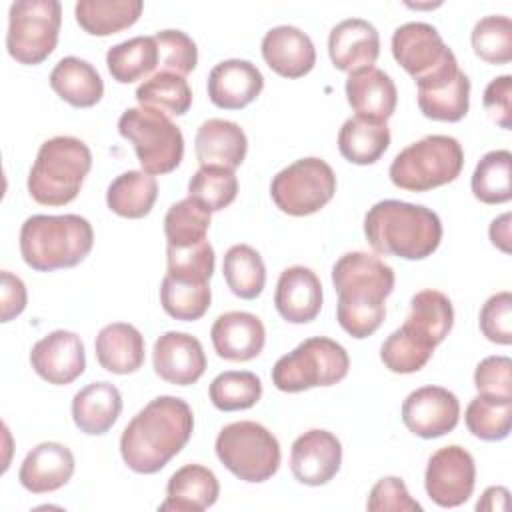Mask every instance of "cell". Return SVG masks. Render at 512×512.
Here are the masks:
<instances>
[{
	"label": "cell",
	"mask_w": 512,
	"mask_h": 512,
	"mask_svg": "<svg viewBox=\"0 0 512 512\" xmlns=\"http://www.w3.org/2000/svg\"><path fill=\"white\" fill-rule=\"evenodd\" d=\"M208 396L222 412L248 410L262 398V382L254 372L228 370L210 382Z\"/></svg>",
	"instance_id": "42"
},
{
	"label": "cell",
	"mask_w": 512,
	"mask_h": 512,
	"mask_svg": "<svg viewBox=\"0 0 512 512\" xmlns=\"http://www.w3.org/2000/svg\"><path fill=\"white\" fill-rule=\"evenodd\" d=\"M218 460L240 480L258 484L280 468L278 438L260 422L240 420L224 426L214 444Z\"/></svg>",
	"instance_id": "8"
},
{
	"label": "cell",
	"mask_w": 512,
	"mask_h": 512,
	"mask_svg": "<svg viewBox=\"0 0 512 512\" xmlns=\"http://www.w3.org/2000/svg\"><path fill=\"white\" fill-rule=\"evenodd\" d=\"M482 104L492 122H496L504 130H510L512 128V76L502 74L490 80L484 90Z\"/></svg>",
	"instance_id": "51"
},
{
	"label": "cell",
	"mask_w": 512,
	"mask_h": 512,
	"mask_svg": "<svg viewBox=\"0 0 512 512\" xmlns=\"http://www.w3.org/2000/svg\"><path fill=\"white\" fill-rule=\"evenodd\" d=\"M328 54L332 64L348 74L372 68L380 56V34L368 20L346 18L330 30Z\"/></svg>",
	"instance_id": "19"
},
{
	"label": "cell",
	"mask_w": 512,
	"mask_h": 512,
	"mask_svg": "<svg viewBox=\"0 0 512 512\" xmlns=\"http://www.w3.org/2000/svg\"><path fill=\"white\" fill-rule=\"evenodd\" d=\"M76 468L74 454L60 442H42L22 460L18 480L32 494H46L68 484Z\"/></svg>",
	"instance_id": "24"
},
{
	"label": "cell",
	"mask_w": 512,
	"mask_h": 512,
	"mask_svg": "<svg viewBox=\"0 0 512 512\" xmlns=\"http://www.w3.org/2000/svg\"><path fill=\"white\" fill-rule=\"evenodd\" d=\"M2 278V288H0V318L2 322H10L12 318H16L18 314L24 312L26 308V302H28V294H26V286L24 282L8 272V270H2L0 274Z\"/></svg>",
	"instance_id": "52"
},
{
	"label": "cell",
	"mask_w": 512,
	"mask_h": 512,
	"mask_svg": "<svg viewBox=\"0 0 512 512\" xmlns=\"http://www.w3.org/2000/svg\"><path fill=\"white\" fill-rule=\"evenodd\" d=\"M100 366L112 374H132L144 364V336L126 322L104 326L94 342Z\"/></svg>",
	"instance_id": "30"
},
{
	"label": "cell",
	"mask_w": 512,
	"mask_h": 512,
	"mask_svg": "<svg viewBox=\"0 0 512 512\" xmlns=\"http://www.w3.org/2000/svg\"><path fill=\"white\" fill-rule=\"evenodd\" d=\"M194 414L178 396L150 400L122 430L120 454L138 474L160 472L190 440Z\"/></svg>",
	"instance_id": "2"
},
{
	"label": "cell",
	"mask_w": 512,
	"mask_h": 512,
	"mask_svg": "<svg viewBox=\"0 0 512 512\" xmlns=\"http://www.w3.org/2000/svg\"><path fill=\"white\" fill-rule=\"evenodd\" d=\"M366 508L370 512H386V510H394V512H414V510H422V506L410 496L406 484L402 478L398 476H384L380 478L370 494H368V502Z\"/></svg>",
	"instance_id": "49"
},
{
	"label": "cell",
	"mask_w": 512,
	"mask_h": 512,
	"mask_svg": "<svg viewBox=\"0 0 512 512\" xmlns=\"http://www.w3.org/2000/svg\"><path fill=\"white\" fill-rule=\"evenodd\" d=\"M220 494L216 474L202 464H186L178 468L166 484V500L158 510L202 512L210 508Z\"/></svg>",
	"instance_id": "27"
},
{
	"label": "cell",
	"mask_w": 512,
	"mask_h": 512,
	"mask_svg": "<svg viewBox=\"0 0 512 512\" xmlns=\"http://www.w3.org/2000/svg\"><path fill=\"white\" fill-rule=\"evenodd\" d=\"M420 112L438 122H458L470 108V80L458 60L440 72L416 82Z\"/></svg>",
	"instance_id": "15"
},
{
	"label": "cell",
	"mask_w": 512,
	"mask_h": 512,
	"mask_svg": "<svg viewBox=\"0 0 512 512\" xmlns=\"http://www.w3.org/2000/svg\"><path fill=\"white\" fill-rule=\"evenodd\" d=\"M260 48L266 64L284 78H300L316 64V48L310 36L290 24L270 28Z\"/></svg>",
	"instance_id": "23"
},
{
	"label": "cell",
	"mask_w": 512,
	"mask_h": 512,
	"mask_svg": "<svg viewBox=\"0 0 512 512\" xmlns=\"http://www.w3.org/2000/svg\"><path fill=\"white\" fill-rule=\"evenodd\" d=\"M194 152L200 166H220L234 170L246 158L248 138L236 122L210 118L202 122L196 132Z\"/></svg>",
	"instance_id": "25"
},
{
	"label": "cell",
	"mask_w": 512,
	"mask_h": 512,
	"mask_svg": "<svg viewBox=\"0 0 512 512\" xmlns=\"http://www.w3.org/2000/svg\"><path fill=\"white\" fill-rule=\"evenodd\" d=\"M62 4L58 0H18L8 12L6 48L20 64L44 62L58 44Z\"/></svg>",
	"instance_id": "10"
},
{
	"label": "cell",
	"mask_w": 512,
	"mask_h": 512,
	"mask_svg": "<svg viewBox=\"0 0 512 512\" xmlns=\"http://www.w3.org/2000/svg\"><path fill=\"white\" fill-rule=\"evenodd\" d=\"M474 54L488 64H508L512 60V22L508 16L490 14L480 18L470 34Z\"/></svg>",
	"instance_id": "44"
},
{
	"label": "cell",
	"mask_w": 512,
	"mask_h": 512,
	"mask_svg": "<svg viewBox=\"0 0 512 512\" xmlns=\"http://www.w3.org/2000/svg\"><path fill=\"white\" fill-rule=\"evenodd\" d=\"M512 154L508 150L486 152L474 168L472 194L484 204H504L512 198L510 184Z\"/></svg>",
	"instance_id": "41"
},
{
	"label": "cell",
	"mask_w": 512,
	"mask_h": 512,
	"mask_svg": "<svg viewBox=\"0 0 512 512\" xmlns=\"http://www.w3.org/2000/svg\"><path fill=\"white\" fill-rule=\"evenodd\" d=\"M364 236L376 254L424 260L440 246L442 222L422 204L380 200L364 216Z\"/></svg>",
	"instance_id": "3"
},
{
	"label": "cell",
	"mask_w": 512,
	"mask_h": 512,
	"mask_svg": "<svg viewBox=\"0 0 512 512\" xmlns=\"http://www.w3.org/2000/svg\"><path fill=\"white\" fill-rule=\"evenodd\" d=\"M322 298L320 278L306 266L286 268L276 282L274 306L290 324L312 322L320 314Z\"/></svg>",
	"instance_id": "22"
},
{
	"label": "cell",
	"mask_w": 512,
	"mask_h": 512,
	"mask_svg": "<svg viewBox=\"0 0 512 512\" xmlns=\"http://www.w3.org/2000/svg\"><path fill=\"white\" fill-rule=\"evenodd\" d=\"M236 194L238 178L230 168L200 166L188 182V196L202 202L210 212H220L230 206Z\"/></svg>",
	"instance_id": "43"
},
{
	"label": "cell",
	"mask_w": 512,
	"mask_h": 512,
	"mask_svg": "<svg viewBox=\"0 0 512 512\" xmlns=\"http://www.w3.org/2000/svg\"><path fill=\"white\" fill-rule=\"evenodd\" d=\"M210 210L196 198H184L172 204L164 216L166 246L188 248L206 240L210 228Z\"/></svg>",
	"instance_id": "39"
},
{
	"label": "cell",
	"mask_w": 512,
	"mask_h": 512,
	"mask_svg": "<svg viewBox=\"0 0 512 512\" xmlns=\"http://www.w3.org/2000/svg\"><path fill=\"white\" fill-rule=\"evenodd\" d=\"M336 192V174L316 156L300 158L282 168L270 184L274 204L290 216H308L324 208Z\"/></svg>",
	"instance_id": "11"
},
{
	"label": "cell",
	"mask_w": 512,
	"mask_h": 512,
	"mask_svg": "<svg viewBox=\"0 0 512 512\" xmlns=\"http://www.w3.org/2000/svg\"><path fill=\"white\" fill-rule=\"evenodd\" d=\"M464 166L460 142L446 134H430L396 154L388 176L394 186L408 192H428L454 182Z\"/></svg>",
	"instance_id": "6"
},
{
	"label": "cell",
	"mask_w": 512,
	"mask_h": 512,
	"mask_svg": "<svg viewBox=\"0 0 512 512\" xmlns=\"http://www.w3.org/2000/svg\"><path fill=\"white\" fill-rule=\"evenodd\" d=\"M262 88L264 76L250 60H222L208 74V98L224 110L248 106L260 96Z\"/></svg>",
	"instance_id": "20"
},
{
	"label": "cell",
	"mask_w": 512,
	"mask_h": 512,
	"mask_svg": "<svg viewBox=\"0 0 512 512\" xmlns=\"http://www.w3.org/2000/svg\"><path fill=\"white\" fill-rule=\"evenodd\" d=\"M110 76L120 84H132L158 68V46L154 36H134L106 52Z\"/></svg>",
	"instance_id": "35"
},
{
	"label": "cell",
	"mask_w": 512,
	"mask_h": 512,
	"mask_svg": "<svg viewBox=\"0 0 512 512\" xmlns=\"http://www.w3.org/2000/svg\"><path fill=\"white\" fill-rule=\"evenodd\" d=\"M390 146V130L382 120L352 116L338 132V150L352 164H374Z\"/></svg>",
	"instance_id": "32"
},
{
	"label": "cell",
	"mask_w": 512,
	"mask_h": 512,
	"mask_svg": "<svg viewBox=\"0 0 512 512\" xmlns=\"http://www.w3.org/2000/svg\"><path fill=\"white\" fill-rule=\"evenodd\" d=\"M92 168L90 148L74 136H54L36 154L28 174V192L42 206L72 202Z\"/></svg>",
	"instance_id": "5"
},
{
	"label": "cell",
	"mask_w": 512,
	"mask_h": 512,
	"mask_svg": "<svg viewBox=\"0 0 512 512\" xmlns=\"http://www.w3.org/2000/svg\"><path fill=\"white\" fill-rule=\"evenodd\" d=\"M432 348L420 344L404 328L394 330L380 346V360L390 372L412 374L422 370L432 358Z\"/></svg>",
	"instance_id": "45"
},
{
	"label": "cell",
	"mask_w": 512,
	"mask_h": 512,
	"mask_svg": "<svg viewBox=\"0 0 512 512\" xmlns=\"http://www.w3.org/2000/svg\"><path fill=\"white\" fill-rule=\"evenodd\" d=\"M338 292L336 320L352 338L372 336L386 316V298L394 290V270L374 254L346 252L332 266Z\"/></svg>",
	"instance_id": "1"
},
{
	"label": "cell",
	"mask_w": 512,
	"mask_h": 512,
	"mask_svg": "<svg viewBox=\"0 0 512 512\" xmlns=\"http://www.w3.org/2000/svg\"><path fill=\"white\" fill-rule=\"evenodd\" d=\"M346 98L358 116L386 122L396 110L398 92L394 80L372 66L348 74Z\"/></svg>",
	"instance_id": "28"
},
{
	"label": "cell",
	"mask_w": 512,
	"mask_h": 512,
	"mask_svg": "<svg viewBox=\"0 0 512 512\" xmlns=\"http://www.w3.org/2000/svg\"><path fill=\"white\" fill-rule=\"evenodd\" d=\"M478 322L490 342L502 346L512 344V294L504 290L490 296L480 310Z\"/></svg>",
	"instance_id": "48"
},
{
	"label": "cell",
	"mask_w": 512,
	"mask_h": 512,
	"mask_svg": "<svg viewBox=\"0 0 512 512\" xmlns=\"http://www.w3.org/2000/svg\"><path fill=\"white\" fill-rule=\"evenodd\" d=\"M468 430L486 442L504 440L512 424V398L478 394L470 400L464 412Z\"/></svg>",
	"instance_id": "40"
},
{
	"label": "cell",
	"mask_w": 512,
	"mask_h": 512,
	"mask_svg": "<svg viewBox=\"0 0 512 512\" xmlns=\"http://www.w3.org/2000/svg\"><path fill=\"white\" fill-rule=\"evenodd\" d=\"M478 394L512 398V360L508 356H488L474 370Z\"/></svg>",
	"instance_id": "50"
},
{
	"label": "cell",
	"mask_w": 512,
	"mask_h": 512,
	"mask_svg": "<svg viewBox=\"0 0 512 512\" xmlns=\"http://www.w3.org/2000/svg\"><path fill=\"white\" fill-rule=\"evenodd\" d=\"M52 90L74 108H90L104 96V82L98 70L76 56H66L50 72Z\"/></svg>",
	"instance_id": "31"
},
{
	"label": "cell",
	"mask_w": 512,
	"mask_h": 512,
	"mask_svg": "<svg viewBox=\"0 0 512 512\" xmlns=\"http://www.w3.org/2000/svg\"><path fill=\"white\" fill-rule=\"evenodd\" d=\"M454 326V308L440 290H420L410 300V312L400 328L428 348H436Z\"/></svg>",
	"instance_id": "26"
},
{
	"label": "cell",
	"mask_w": 512,
	"mask_h": 512,
	"mask_svg": "<svg viewBox=\"0 0 512 512\" xmlns=\"http://www.w3.org/2000/svg\"><path fill=\"white\" fill-rule=\"evenodd\" d=\"M506 500H508V490L504 486H490L484 490V494L476 502V510H486V512L504 510Z\"/></svg>",
	"instance_id": "54"
},
{
	"label": "cell",
	"mask_w": 512,
	"mask_h": 512,
	"mask_svg": "<svg viewBox=\"0 0 512 512\" xmlns=\"http://www.w3.org/2000/svg\"><path fill=\"white\" fill-rule=\"evenodd\" d=\"M30 364L42 380L56 386L70 384L86 370L84 344L76 332L54 330L32 346Z\"/></svg>",
	"instance_id": "16"
},
{
	"label": "cell",
	"mask_w": 512,
	"mask_h": 512,
	"mask_svg": "<svg viewBox=\"0 0 512 512\" xmlns=\"http://www.w3.org/2000/svg\"><path fill=\"white\" fill-rule=\"evenodd\" d=\"M210 282L186 280L166 274L160 284V304L164 312L182 322H194L210 308Z\"/></svg>",
	"instance_id": "37"
},
{
	"label": "cell",
	"mask_w": 512,
	"mask_h": 512,
	"mask_svg": "<svg viewBox=\"0 0 512 512\" xmlns=\"http://www.w3.org/2000/svg\"><path fill=\"white\" fill-rule=\"evenodd\" d=\"M210 338L220 358L230 362H248L262 352L266 328L256 314L232 310L214 320Z\"/></svg>",
	"instance_id": "21"
},
{
	"label": "cell",
	"mask_w": 512,
	"mask_h": 512,
	"mask_svg": "<svg viewBox=\"0 0 512 512\" xmlns=\"http://www.w3.org/2000/svg\"><path fill=\"white\" fill-rule=\"evenodd\" d=\"M136 100L142 108H152L166 116H182L192 106V90L184 76L156 72L136 88Z\"/></svg>",
	"instance_id": "38"
},
{
	"label": "cell",
	"mask_w": 512,
	"mask_h": 512,
	"mask_svg": "<svg viewBox=\"0 0 512 512\" xmlns=\"http://www.w3.org/2000/svg\"><path fill=\"white\" fill-rule=\"evenodd\" d=\"M142 0H78L74 16L92 36H110L130 28L142 14Z\"/></svg>",
	"instance_id": "33"
},
{
	"label": "cell",
	"mask_w": 512,
	"mask_h": 512,
	"mask_svg": "<svg viewBox=\"0 0 512 512\" xmlns=\"http://www.w3.org/2000/svg\"><path fill=\"white\" fill-rule=\"evenodd\" d=\"M158 198V182L144 170H128L116 176L106 190L108 208L122 218H144Z\"/></svg>",
	"instance_id": "34"
},
{
	"label": "cell",
	"mask_w": 512,
	"mask_h": 512,
	"mask_svg": "<svg viewBox=\"0 0 512 512\" xmlns=\"http://www.w3.org/2000/svg\"><path fill=\"white\" fill-rule=\"evenodd\" d=\"M342 464L340 440L322 428L300 434L290 450V470L300 484L322 486L330 482Z\"/></svg>",
	"instance_id": "17"
},
{
	"label": "cell",
	"mask_w": 512,
	"mask_h": 512,
	"mask_svg": "<svg viewBox=\"0 0 512 512\" xmlns=\"http://www.w3.org/2000/svg\"><path fill=\"white\" fill-rule=\"evenodd\" d=\"M166 262L170 276L186 280L210 282L214 272V248L208 240H202L188 248L166 246Z\"/></svg>",
	"instance_id": "47"
},
{
	"label": "cell",
	"mask_w": 512,
	"mask_h": 512,
	"mask_svg": "<svg viewBox=\"0 0 512 512\" xmlns=\"http://www.w3.org/2000/svg\"><path fill=\"white\" fill-rule=\"evenodd\" d=\"M488 234H490V240L496 248L510 254V214L508 212L492 220V224L488 228Z\"/></svg>",
	"instance_id": "53"
},
{
	"label": "cell",
	"mask_w": 512,
	"mask_h": 512,
	"mask_svg": "<svg viewBox=\"0 0 512 512\" xmlns=\"http://www.w3.org/2000/svg\"><path fill=\"white\" fill-rule=\"evenodd\" d=\"M154 372L168 384L190 386L198 382L206 370V354L202 342L186 332H164L152 350Z\"/></svg>",
	"instance_id": "18"
},
{
	"label": "cell",
	"mask_w": 512,
	"mask_h": 512,
	"mask_svg": "<svg viewBox=\"0 0 512 512\" xmlns=\"http://www.w3.org/2000/svg\"><path fill=\"white\" fill-rule=\"evenodd\" d=\"M222 272L232 294L244 300H254L266 286L264 260L248 244H234L226 250Z\"/></svg>",
	"instance_id": "36"
},
{
	"label": "cell",
	"mask_w": 512,
	"mask_h": 512,
	"mask_svg": "<svg viewBox=\"0 0 512 512\" xmlns=\"http://www.w3.org/2000/svg\"><path fill=\"white\" fill-rule=\"evenodd\" d=\"M122 412L120 390L110 382H90L72 398V420L88 436L106 434Z\"/></svg>",
	"instance_id": "29"
},
{
	"label": "cell",
	"mask_w": 512,
	"mask_h": 512,
	"mask_svg": "<svg viewBox=\"0 0 512 512\" xmlns=\"http://www.w3.org/2000/svg\"><path fill=\"white\" fill-rule=\"evenodd\" d=\"M92 246V224L78 214H34L20 228L22 260L38 272L74 268Z\"/></svg>",
	"instance_id": "4"
},
{
	"label": "cell",
	"mask_w": 512,
	"mask_h": 512,
	"mask_svg": "<svg viewBox=\"0 0 512 512\" xmlns=\"http://www.w3.org/2000/svg\"><path fill=\"white\" fill-rule=\"evenodd\" d=\"M394 60L420 82L444 66L456 62L454 52L444 44L440 32L428 22H406L392 34Z\"/></svg>",
	"instance_id": "13"
},
{
	"label": "cell",
	"mask_w": 512,
	"mask_h": 512,
	"mask_svg": "<svg viewBox=\"0 0 512 512\" xmlns=\"http://www.w3.org/2000/svg\"><path fill=\"white\" fill-rule=\"evenodd\" d=\"M118 132L134 146L142 170L152 176L176 170L184 158L182 130L158 110L142 106L124 110Z\"/></svg>",
	"instance_id": "9"
},
{
	"label": "cell",
	"mask_w": 512,
	"mask_h": 512,
	"mask_svg": "<svg viewBox=\"0 0 512 512\" xmlns=\"http://www.w3.org/2000/svg\"><path fill=\"white\" fill-rule=\"evenodd\" d=\"M476 464L472 454L458 446H444L436 450L424 472V486L428 498L442 508H456L474 492Z\"/></svg>",
	"instance_id": "12"
},
{
	"label": "cell",
	"mask_w": 512,
	"mask_h": 512,
	"mask_svg": "<svg viewBox=\"0 0 512 512\" xmlns=\"http://www.w3.org/2000/svg\"><path fill=\"white\" fill-rule=\"evenodd\" d=\"M460 420V402L454 392L442 386H422L402 402L404 426L420 438H440L456 428Z\"/></svg>",
	"instance_id": "14"
},
{
	"label": "cell",
	"mask_w": 512,
	"mask_h": 512,
	"mask_svg": "<svg viewBox=\"0 0 512 512\" xmlns=\"http://www.w3.org/2000/svg\"><path fill=\"white\" fill-rule=\"evenodd\" d=\"M350 368L342 344L326 336H312L284 354L272 366V384L280 392H302L318 386H334Z\"/></svg>",
	"instance_id": "7"
},
{
	"label": "cell",
	"mask_w": 512,
	"mask_h": 512,
	"mask_svg": "<svg viewBox=\"0 0 512 512\" xmlns=\"http://www.w3.org/2000/svg\"><path fill=\"white\" fill-rule=\"evenodd\" d=\"M158 46V72L178 76L190 74L198 64V48L182 30H160L154 34Z\"/></svg>",
	"instance_id": "46"
}]
</instances>
